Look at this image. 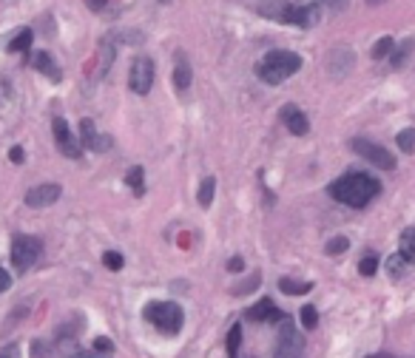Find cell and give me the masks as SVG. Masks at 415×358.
Segmentation results:
<instances>
[{
	"label": "cell",
	"instance_id": "obj_15",
	"mask_svg": "<svg viewBox=\"0 0 415 358\" xmlns=\"http://www.w3.org/2000/svg\"><path fill=\"white\" fill-rule=\"evenodd\" d=\"M288 6H290L288 0H256V12L262 18H267V20H279V23H282Z\"/></svg>",
	"mask_w": 415,
	"mask_h": 358
},
{
	"label": "cell",
	"instance_id": "obj_17",
	"mask_svg": "<svg viewBox=\"0 0 415 358\" xmlns=\"http://www.w3.org/2000/svg\"><path fill=\"white\" fill-rule=\"evenodd\" d=\"M256 75H259V80L262 83H267V86H279V83H285L288 77L282 75V71L279 68H273V65H267L264 60L259 63V68H256Z\"/></svg>",
	"mask_w": 415,
	"mask_h": 358
},
{
	"label": "cell",
	"instance_id": "obj_9",
	"mask_svg": "<svg viewBox=\"0 0 415 358\" xmlns=\"http://www.w3.org/2000/svg\"><path fill=\"white\" fill-rule=\"evenodd\" d=\"M319 20V6L316 4H290L288 6V12H285V18H282V23H293V26H299V29H310L313 23Z\"/></svg>",
	"mask_w": 415,
	"mask_h": 358
},
{
	"label": "cell",
	"instance_id": "obj_31",
	"mask_svg": "<svg viewBox=\"0 0 415 358\" xmlns=\"http://www.w3.org/2000/svg\"><path fill=\"white\" fill-rule=\"evenodd\" d=\"M103 264H106L108 270H122L125 259H122V253H117V250H108V253H103Z\"/></svg>",
	"mask_w": 415,
	"mask_h": 358
},
{
	"label": "cell",
	"instance_id": "obj_37",
	"mask_svg": "<svg viewBox=\"0 0 415 358\" xmlns=\"http://www.w3.org/2000/svg\"><path fill=\"white\" fill-rule=\"evenodd\" d=\"M9 288H12V276H9L4 267H0V293L9 290Z\"/></svg>",
	"mask_w": 415,
	"mask_h": 358
},
{
	"label": "cell",
	"instance_id": "obj_18",
	"mask_svg": "<svg viewBox=\"0 0 415 358\" xmlns=\"http://www.w3.org/2000/svg\"><path fill=\"white\" fill-rule=\"evenodd\" d=\"M174 86H177V91H188V86H191V65H188V60H182V57H177Z\"/></svg>",
	"mask_w": 415,
	"mask_h": 358
},
{
	"label": "cell",
	"instance_id": "obj_33",
	"mask_svg": "<svg viewBox=\"0 0 415 358\" xmlns=\"http://www.w3.org/2000/svg\"><path fill=\"white\" fill-rule=\"evenodd\" d=\"M54 355V350H51V344H46V341H32V358H51Z\"/></svg>",
	"mask_w": 415,
	"mask_h": 358
},
{
	"label": "cell",
	"instance_id": "obj_12",
	"mask_svg": "<svg viewBox=\"0 0 415 358\" xmlns=\"http://www.w3.org/2000/svg\"><path fill=\"white\" fill-rule=\"evenodd\" d=\"M282 122H285V125H288V131H290V134H296V136H302V134H307V131H310V122H307L305 111H302V108H296V106H285V108H282Z\"/></svg>",
	"mask_w": 415,
	"mask_h": 358
},
{
	"label": "cell",
	"instance_id": "obj_27",
	"mask_svg": "<svg viewBox=\"0 0 415 358\" xmlns=\"http://www.w3.org/2000/svg\"><path fill=\"white\" fill-rule=\"evenodd\" d=\"M376 270H378V259H376V253H364V259L359 262V273L362 276H376Z\"/></svg>",
	"mask_w": 415,
	"mask_h": 358
},
{
	"label": "cell",
	"instance_id": "obj_19",
	"mask_svg": "<svg viewBox=\"0 0 415 358\" xmlns=\"http://www.w3.org/2000/svg\"><path fill=\"white\" fill-rule=\"evenodd\" d=\"M398 253L407 262H415V228H407L398 239Z\"/></svg>",
	"mask_w": 415,
	"mask_h": 358
},
{
	"label": "cell",
	"instance_id": "obj_14",
	"mask_svg": "<svg viewBox=\"0 0 415 358\" xmlns=\"http://www.w3.org/2000/svg\"><path fill=\"white\" fill-rule=\"evenodd\" d=\"M32 63H34V68H37V71H43V75H46L51 83H60V80H63V71H60L57 60H54L49 51H37Z\"/></svg>",
	"mask_w": 415,
	"mask_h": 358
},
{
	"label": "cell",
	"instance_id": "obj_1",
	"mask_svg": "<svg viewBox=\"0 0 415 358\" xmlns=\"http://www.w3.org/2000/svg\"><path fill=\"white\" fill-rule=\"evenodd\" d=\"M330 196L336 202H344L350 207H364L367 202H373L381 191V182L370 174H362V171H353V174H344L341 179L330 182Z\"/></svg>",
	"mask_w": 415,
	"mask_h": 358
},
{
	"label": "cell",
	"instance_id": "obj_39",
	"mask_svg": "<svg viewBox=\"0 0 415 358\" xmlns=\"http://www.w3.org/2000/svg\"><path fill=\"white\" fill-rule=\"evenodd\" d=\"M242 267H245V262H242V259H239V256H234V259H231V262H228V270H231V273H239V270H242Z\"/></svg>",
	"mask_w": 415,
	"mask_h": 358
},
{
	"label": "cell",
	"instance_id": "obj_41",
	"mask_svg": "<svg viewBox=\"0 0 415 358\" xmlns=\"http://www.w3.org/2000/svg\"><path fill=\"white\" fill-rule=\"evenodd\" d=\"M86 4H89V9H91V12H100V9L108 4V0H86Z\"/></svg>",
	"mask_w": 415,
	"mask_h": 358
},
{
	"label": "cell",
	"instance_id": "obj_16",
	"mask_svg": "<svg viewBox=\"0 0 415 358\" xmlns=\"http://www.w3.org/2000/svg\"><path fill=\"white\" fill-rule=\"evenodd\" d=\"M353 68V54L350 49H333V57H330V71L336 77L341 75H347V71Z\"/></svg>",
	"mask_w": 415,
	"mask_h": 358
},
{
	"label": "cell",
	"instance_id": "obj_29",
	"mask_svg": "<svg viewBox=\"0 0 415 358\" xmlns=\"http://www.w3.org/2000/svg\"><path fill=\"white\" fill-rule=\"evenodd\" d=\"M407 264H409V262L401 259V253H395V256H390V262H387V273H390L392 279H401V273H404Z\"/></svg>",
	"mask_w": 415,
	"mask_h": 358
},
{
	"label": "cell",
	"instance_id": "obj_11",
	"mask_svg": "<svg viewBox=\"0 0 415 358\" xmlns=\"http://www.w3.org/2000/svg\"><path fill=\"white\" fill-rule=\"evenodd\" d=\"M60 199V185L46 182V185H34L26 191V205L29 207H49L51 202Z\"/></svg>",
	"mask_w": 415,
	"mask_h": 358
},
{
	"label": "cell",
	"instance_id": "obj_13",
	"mask_svg": "<svg viewBox=\"0 0 415 358\" xmlns=\"http://www.w3.org/2000/svg\"><path fill=\"white\" fill-rule=\"evenodd\" d=\"M250 321H285V313L276 310V305L270 299H262L259 305H253L248 313H245Z\"/></svg>",
	"mask_w": 415,
	"mask_h": 358
},
{
	"label": "cell",
	"instance_id": "obj_21",
	"mask_svg": "<svg viewBox=\"0 0 415 358\" xmlns=\"http://www.w3.org/2000/svg\"><path fill=\"white\" fill-rule=\"evenodd\" d=\"M125 182H128V188H131L136 196H143V191H146V171H143L140 165H134V168L125 174Z\"/></svg>",
	"mask_w": 415,
	"mask_h": 358
},
{
	"label": "cell",
	"instance_id": "obj_7",
	"mask_svg": "<svg viewBox=\"0 0 415 358\" xmlns=\"http://www.w3.org/2000/svg\"><path fill=\"white\" fill-rule=\"evenodd\" d=\"M51 131H54L57 148H60L63 157H68V160H80V157H83V142L75 139L72 128H68V122H65L63 117H54V120H51Z\"/></svg>",
	"mask_w": 415,
	"mask_h": 358
},
{
	"label": "cell",
	"instance_id": "obj_35",
	"mask_svg": "<svg viewBox=\"0 0 415 358\" xmlns=\"http://www.w3.org/2000/svg\"><path fill=\"white\" fill-rule=\"evenodd\" d=\"M259 284H262V279H259V276H253L250 281H245L242 288H236L234 293H239V296H242V293H250V290H256V288H259Z\"/></svg>",
	"mask_w": 415,
	"mask_h": 358
},
{
	"label": "cell",
	"instance_id": "obj_26",
	"mask_svg": "<svg viewBox=\"0 0 415 358\" xmlns=\"http://www.w3.org/2000/svg\"><path fill=\"white\" fill-rule=\"evenodd\" d=\"M239 347H242V327H239V324H234V327H231V333H228V355H231V358H236Z\"/></svg>",
	"mask_w": 415,
	"mask_h": 358
},
{
	"label": "cell",
	"instance_id": "obj_23",
	"mask_svg": "<svg viewBox=\"0 0 415 358\" xmlns=\"http://www.w3.org/2000/svg\"><path fill=\"white\" fill-rule=\"evenodd\" d=\"M395 142H398V148H401L404 154H412V151H415V128H404V131L395 136Z\"/></svg>",
	"mask_w": 415,
	"mask_h": 358
},
{
	"label": "cell",
	"instance_id": "obj_5",
	"mask_svg": "<svg viewBox=\"0 0 415 358\" xmlns=\"http://www.w3.org/2000/svg\"><path fill=\"white\" fill-rule=\"evenodd\" d=\"M353 151L362 157V160H367L370 165H376V168H381V171H392L395 168V157L387 151V148H381L378 142H370V139H353Z\"/></svg>",
	"mask_w": 415,
	"mask_h": 358
},
{
	"label": "cell",
	"instance_id": "obj_32",
	"mask_svg": "<svg viewBox=\"0 0 415 358\" xmlns=\"http://www.w3.org/2000/svg\"><path fill=\"white\" fill-rule=\"evenodd\" d=\"M302 324H305L307 330H313V327L319 324V313H316L313 305H305V307H302Z\"/></svg>",
	"mask_w": 415,
	"mask_h": 358
},
{
	"label": "cell",
	"instance_id": "obj_20",
	"mask_svg": "<svg viewBox=\"0 0 415 358\" xmlns=\"http://www.w3.org/2000/svg\"><path fill=\"white\" fill-rule=\"evenodd\" d=\"M279 290L288 293V296H305L313 290L310 281H293V279H279Z\"/></svg>",
	"mask_w": 415,
	"mask_h": 358
},
{
	"label": "cell",
	"instance_id": "obj_6",
	"mask_svg": "<svg viewBox=\"0 0 415 358\" xmlns=\"http://www.w3.org/2000/svg\"><path fill=\"white\" fill-rule=\"evenodd\" d=\"M273 358H305V341L290 319H285V324L279 330V344H276Z\"/></svg>",
	"mask_w": 415,
	"mask_h": 358
},
{
	"label": "cell",
	"instance_id": "obj_38",
	"mask_svg": "<svg viewBox=\"0 0 415 358\" xmlns=\"http://www.w3.org/2000/svg\"><path fill=\"white\" fill-rule=\"evenodd\" d=\"M321 4H327L330 9H347L350 0H321Z\"/></svg>",
	"mask_w": 415,
	"mask_h": 358
},
{
	"label": "cell",
	"instance_id": "obj_30",
	"mask_svg": "<svg viewBox=\"0 0 415 358\" xmlns=\"http://www.w3.org/2000/svg\"><path fill=\"white\" fill-rule=\"evenodd\" d=\"M347 248H350L347 236H336V239H330V242H327V256H338V253H344Z\"/></svg>",
	"mask_w": 415,
	"mask_h": 358
},
{
	"label": "cell",
	"instance_id": "obj_10",
	"mask_svg": "<svg viewBox=\"0 0 415 358\" xmlns=\"http://www.w3.org/2000/svg\"><path fill=\"white\" fill-rule=\"evenodd\" d=\"M264 63H267V65H273V68H279V71H282V75H285V77L296 75V71L302 68V57H299V54H293V51H285V49H276V51H267Z\"/></svg>",
	"mask_w": 415,
	"mask_h": 358
},
{
	"label": "cell",
	"instance_id": "obj_28",
	"mask_svg": "<svg viewBox=\"0 0 415 358\" xmlns=\"http://www.w3.org/2000/svg\"><path fill=\"white\" fill-rule=\"evenodd\" d=\"M111 46H114V37H106V40H103V49H100V51H103V65H100V77H103V75H106V71L111 68V57H114V49H111Z\"/></svg>",
	"mask_w": 415,
	"mask_h": 358
},
{
	"label": "cell",
	"instance_id": "obj_4",
	"mask_svg": "<svg viewBox=\"0 0 415 358\" xmlns=\"http://www.w3.org/2000/svg\"><path fill=\"white\" fill-rule=\"evenodd\" d=\"M43 253V242L34 236H18L12 245V262L18 267V273H26Z\"/></svg>",
	"mask_w": 415,
	"mask_h": 358
},
{
	"label": "cell",
	"instance_id": "obj_36",
	"mask_svg": "<svg viewBox=\"0 0 415 358\" xmlns=\"http://www.w3.org/2000/svg\"><path fill=\"white\" fill-rule=\"evenodd\" d=\"M0 358H20V347L18 344H6L0 350Z\"/></svg>",
	"mask_w": 415,
	"mask_h": 358
},
{
	"label": "cell",
	"instance_id": "obj_22",
	"mask_svg": "<svg viewBox=\"0 0 415 358\" xmlns=\"http://www.w3.org/2000/svg\"><path fill=\"white\" fill-rule=\"evenodd\" d=\"M214 191H217V179H214V177L202 179V185H199V193H196V199H199V205H202V207H208V205L214 202Z\"/></svg>",
	"mask_w": 415,
	"mask_h": 358
},
{
	"label": "cell",
	"instance_id": "obj_42",
	"mask_svg": "<svg viewBox=\"0 0 415 358\" xmlns=\"http://www.w3.org/2000/svg\"><path fill=\"white\" fill-rule=\"evenodd\" d=\"M162 4H171V0H162Z\"/></svg>",
	"mask_w": 415,
	"mask_h": 358
},
{
	"label": "cell",
	"instance_id": "obj_25",
	"mask_svg": "<svg viewBox=\"0 0 415 358\" xmlns=\"http://www.w3.org/2000/svg\"><path fill=\"white\" fill-rule=\"evenodd\" d=\"M392 51H395L392 37H381V40H376V46H373V57H376V60H384V57L392 54Z\"/></svg>",
	"mask_w": 415,
	"mask_h": 358
},
{
	"label": "cell",
	"instance_id": "obj_40",
	"mask_svg": "<svg viewBox=\"0 0 415 358\" xmlns=\"http://www.w3.org/2000/svg\"><path fill=\"white\" fill-rule=\"evenodd\" d=\"M9 160H12V162H23V148H20V146H15V148L9 151Z\"/></svg>",
	"mask_w": 415,
	"mask_h": 358
},
{
	"label": "cell",
	"instance_id": "obj_24",
	"mask_svg": "<svg viewBox=\"0 0 415 358\" xmlns=\"http://www.w3.org/2000/svg\"><path fill=\"white\" fill-rule=\"evenodd\" d=\"M32 37H34V34H32V29H23V32H20V34H18V37L9 43V51H12V54H18V51H26V49L32 46Z\"/></svg>",
	"mask_w": 415,
	"mask_h": 358
},
{
	"label": "cell",
	"instance_id": "obj_3",
	"mask_svg": "<svg viewBox=\"0 0 415 358\" xmlns=\"http://www.w3.org/2000/svg\"><path fill=\"white\" fill-rule=\"evenodd\" d=\"M128 86H131L134 94H140V97H146L151 91V86H154V60L151 57H146V54L134 57L131 71H128Z\"/></svg>",
	"mask_w": 415,
	"mask_h": 358
},
{
	"label": "cell",
	"instance_id": "obj_34",
	"mask_svg": "<svg viewBox=\"0 0 415 358\" xmlns=\"http://www.w3.org/2000/svg\"><path fill=\"white\" fill-rule=\"evenodd\" d=\"M409 51H412V40H407V43H404V46H401L392 57H390V63H392V65H401V63L407 60V54H409Z\"/></svg>",
	"mask_w": 415,
	"mask_h": 358
},
{
	"label": "cell",
	"instance_id": "obj_8",
	"mask_svg": "<svg viewBox=\"0 0 415 358\" xmlns=\"http://www.w3.org/2000/svg\"><path fill=\"white\" fill-rule=\"evenodd\" d=\"M80 142H83V148H89V151H108L111 148V136H106V134H100L97 128H94V120H80Z\"/></svg>",
	"mask_w": 415,
	"mask_h": 358
},
{
	"label": "cell",
	"instance_id": "obj_2",
	"mask_svg": "<svg viewBox=\"0 0 415 358\" xmlns=\"http://www.w3.org/2000/svg\"><path fill=\"white\" fill-rule=\"evenodd\" d=\"M143 316L165 335H177L182 327V307L177 302H151Z\"/></svg>",
	"mask_w": 415,
	"mask_h": 358
}]
</instances>
